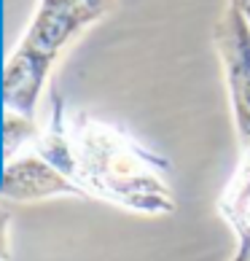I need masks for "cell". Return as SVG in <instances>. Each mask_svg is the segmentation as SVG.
<instances>
[{
  "label": "cell",
  "instance_id": "obj_1",
  "mask_svg": "<svg viewBox=\"0 0 250 261\" xmlns=\"http://www.w3.org/2000/svg\"><path fill=\"white\" fill-rule=\"evenodd\" d=\"M35 153L70 178L86 199H102L143 216H170L178 207L164 156L89 113L67 119L57 89L51 92V121L38 135Z\"/></svg>",
  "mask_w": 250,
  "mask_h": 261
},
{
  "label": "cell",
  "instance_id": "obj_2",
  "mask_svg": "<svg viewBox=\"0 0 250 261\" xmlns=\"http://www.w3.org/2000/svg\"><path fill=\"white\" fill-rule=\"evenodd\" d=\"M89 0H41L24 38L16 43L3 70V102L8 111L35 116L38 97L62 49L89 24L102 19Z\"/></svg>",
  "mask_w": 250,
  "mask_h": 261
},
{
  "label": "cell",
  "instance_id": "obj_3",
  "mask_svg": "<svg viewBox=\"0 0 250 261\" xmlns=\"http://www.w3.org/2000/svg\"><path fill=\"white\" fill-rule=\"evenodd\" d=\"M213 43L224 67L237 138L242 151L250 153V27L232 3L215 22Z\"/></svg>",
  "mask_w": 250,
  "mask_h": 261
},
{
  "label": "cell",
  "instance_id": "obj_4",
  "mask_svg": "<svg viewBox=\"0 0 250 261\" xmlns=\"http://www.w3.org/2000/svg\"><path fill=\"white\" fill-rule=\"evenodd\" d=\"M51 197H86L70 178H65L38 153H27L6 162L3 180H0V199L3 202H41Z\"/></svg>",
  "mask_w": 250,
  "mask_h": 261
},
{
  "label": "cell",
  "instance_id": "obj_5",
  "mask_svg": "<svg viewBox=\"0 0 250 261\" xmlns=\"http://www.w3.org/2000/svg\"><path fill=\"white\" fill-rule=\"evenodd\" d=\"M218 210L226 224L234 229L237 243L250 245V153H245L234 178L229 180L226 191L218 199Z\"/></svg>",
  "mask_w": 250,
  "mask_h": 261
},
{
  "label": "cell",
  "instance_id": "obj_6",
  "mask_svg": "<svg viewBox=\"0 0 250 261\" xmlns=\"http://www.w3.org/2000/svg\"><path fill=\"white\" fill-rule=\"evenodd\" d=\"M41 129H38L35 119H27L22 113L6 111L3 119V151H6V162L14 159V153L24 146V143H35Z\"/></svg>",
  "mask_w": 250,
  "mask_h": 261
},
{
  "label": "cell",
  "instance_id": "obj_7",
  "mask_svg": "<svg viewBox=\"0 0 250 261\" xmlns=\"http://www.w3.org/2000/svg\"><path fill=\"white\" fill-rule=\"evenodd\" d=\"M8 226H11V213L6 205H0V261H6L11 253V245H8Z\"/></svg>",
  "mask_w": 250,
  "mask_h": 261
},
{
  "label": "cell",
  "instance_id": "obj_8",
  "mask_svg": "<svg viewBox=\"0 0 250 261\" xmlns=\"http://www.w3.org/2000/svg\"><path fill=\"white\" fill-rule=\"evenodd\" d=\"M229 3H232L237 11L242 14V19H245L247 27H250V0H229Z\"/></svg>",
  "mask_w": 250,
  "mask_h": 261
},
{
  "label": "cell",
  "instance_id": "obj_9",
  "mask_svg": "<svg viewBox=\"0 0 250 261\" xmlns=\"http://www.w3.org/2000/svg\"><path fill=\"white\" fill-rule=\"evenodd\" d=\"M229 261H250V245L247 243H237V250Z\"/></svg>",
  "mask_w": 250,
  "mask_h": 261
},
{
  "label": "cell",
  "instance_id": "obj_10",
  "mask_svg": "<svg viewBox=\"0 0 250 261\" xmlns=\"http://www.w3.org/2000/svg\"><path fill=\"white\" fill-rule=\"evenodd\" d=\"M89 3L97 8L100 14H108V11H113V6H116V0H89Z\"/></svg>",
  "mask_w": 250,
  "mask_h": 261
}]
</instances>
